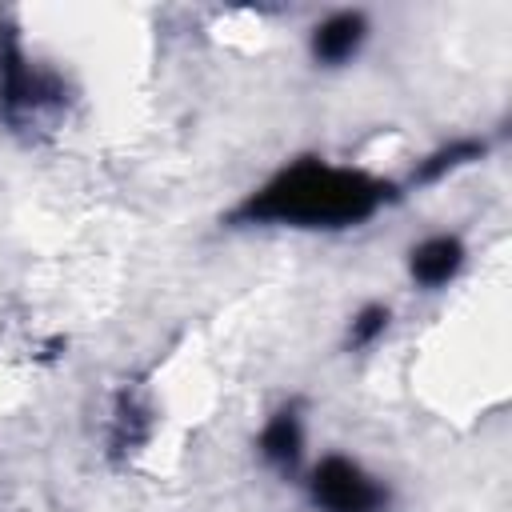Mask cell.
I'll use <instances>...</instances> for the list:
<instances>
[{"mask_svg": "<svg viewBox=\"0 0 512 512\" xmlns=\"http://www.w3.org/2000/svg\"><path fill=\"white\" fill-rule=\"evenodd\" d=\"M392 184L336 168L324 160H296L252 192L232 220L236 224H292V228H356L392 200Z\"/></svg>", "mask_w": 512, "mask_h": 512, "instance_id": "1", "label": "cell"}, {"mask_svg": "<svg viewBox=\"0 0 512 512\" xmlns=\"http://www.w3.org/2000/svg\"><path fill=\"white\" fill-rule=\"evenodd\" d=\"M60 108H64L60 76L36 68L24 56L20 36L12 28H0V116L12 128H28Z\"/></svg>", "mask_w": 512, "mask_h": 512, "instance_id": "2", "label": "cell"}, {"mask_svg": "<svg viewBox=\"0 0 512 512\" xmlns=\"http://www.w3.org/2000/svg\"><path fill=\"white\" fill-rule=\"evenodd\" d=\"M308 496L320 512H384L388 488L348 456H324L308 476Z\"/></svg>", "mask_w": 512, "mask_h": 512, "instance_id": "3", "label": "cell"}, {"mask_svg": "<svg viewBox=\"0 0 512 512\" xmlns=\"http://www.w3.org/2000/svg\"><path fill=\"white\" fill-rule=\"evenodd\" d=\"M364 36H368L364 12H332L312 28V60L336 68L360 52Z\"/></svg>", "mask_w": 512, "mask_h": 512, "instance_id": "4", "label": "cell"}, {"mask_svg": "<svg viewBox=\"0 0 512 512\" xmlns=\"http://www.w3.org/2000/svg\"><path fill=\"white\" fill-rule=\"evenodd\" d=\"M460 264H464V244H460L456 236H432V240L416 244L412 256H408V272H412V280L424 284V288L448 284V280L460 272Z\"/></svg>", "mask_w": 512, "mask_h": 512, "instance_id": "5", "label": "cell"}, {"mask_svg": "<svg viewBox=\"0 0 512 512\" xmlns=\"http://www.w3.org/2000/svg\"><path fill=\"white\" fill-rule=\"evenodd\" d=\"M256 448H260V456H264L272 468L296 472V464H300V456H304V428H300L296 408H280V412L264 424Z\"/></svg>", "mask_w": 512, "mask_h": 512, "instance_id": "6", "label": "cell"}, {"mask_svg": "<svg viewBox=\"0 0 512 512\" xmlns=\"http://www.w3.org/2000/svg\"><path fill=\"white\" fill-rule=\"evenodd\" d=\"M480 156H484V144L480 140H452V144L436 148L428 160H420V168L412 172V180L416 184H432V180H440V176H448V172H456V168H464V164H472Z\"/></svg>", "mask_w": 512, "mask_h": 512, "instance_id": "7", "label": "cell"}, {"mask_svg": "<svg viewBox=\"0 0 512 512\" xmlns=\"http://www.w3.org/2000/svg\"><path fill=\"white\" fill-rule=\"evenodd\" d=\"M148 424H152L148 408L140 400H132V396H120L116 416H112V448H120V452L140 448L148 440Z\"/></svg>", "mask_w": 512, "mask_h": 512, "instance_id": "8", "label": "cell"}, {"mask_svg": "<svg viewBox=\"0 0 512 512\" xmlns=\"http://www.w3.org/2000/svg\"><path fill=\"white\" fill-rule=\"evenodd\" d=\"M384 328H388V308L368 304V308H360V312L352 316V324H348V344H352V348H364V344H372L376 336H384Z\"/></svg>", "mask_w": 512, "mask_h": 512, "instance_id": "9", "label": "cell"}]
</instances>
